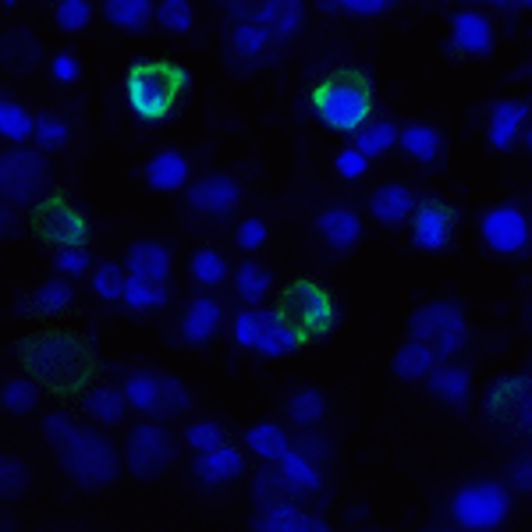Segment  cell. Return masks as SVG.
Wrapping results in <instances>:
<instances>
[{"mask_svg":"<svg viewBox=\"0 0 532 532\" xmlns=\"http://www.w3.org/2000/svg\"><path fill=\"white\" fill-rule=\"evenodd\" d=\"M68 139H71L68 121H61L57 114H40V118H36V142H40V149L54 153V149L68 146Z\"/></svg>","mask_w":532,"mask_h":532,"instance_id":"43","label":"cell"},{"mask_svg":"<svg viewBox=\"0 0 532 532\" xmlns=\"http://www.w3.org/2000/svg\"><path fill=\"white\" fill-rule=\"evenodd\" d=\"M508 511H511V497L501 483H469L454 493V504H451L454 522L472 532L501 529Z\"/></svg>","mask_w":532,"mask_h":532,"instance_id":"6","label":"cell"},{"mask_svg":"<svg viewBox=\"0 0 532 532\" xmlns=\"http://www.w3.org/2000/svg\"><path fill=\"white\" fill-rule=\"evenodd\" d=\"M0 192L11 206H40L54 192L50 164L32 149H11L0 160Z\"/></svg>","mask_w":532,"mask_h":532,"instance_id":"5","label":"cell"},{"mask_svg":"<svg viewBox=\"0 0 532 532\" xmlns=\"http://www.w3.org/2000/svg\"><path fill=\"white\" fill-rule=\"evenodd\" d=\"M192 277H196L199 284H206V288H217V284L227 277L224 256L213 249H199L196 256H192Z\"/></svg>","mask_w":532,"mask_h":532,"instance_id":"42","label":"cell"},{"mask_svg":"<svg viewBox=\"0 0 532 532\" xmlns=\"http://www.w3.org/2000/svg\"><path fill=\"white\" fill-rule=\"evenodd\" d=\"M369 167V160L362 157L359 149H345V153H337V174L341 178H362Z\"/></svg>","mask_w":532,"mask_h":532,"instance_id":"54","label":"cell"},{"mask_svg":"<svg viewBox=\"0 0 532 532\" xmlns=\"http://www.w3.org/2000/svg\"><path fill=\"white\" fill-rule=\"evenodd\" d=\"M103 15L110 18L114 25H121V29H146V22L153 18V4H146V0H107L103 4Z\"/></svg>","mask_w":532,"mask_h":532,"instance_id":"34","label":"cell"},{"mask_svg":"<svg viewBox=\"0 0 532 532\" xmlns=\"http://www.w3.org/2000/svg\"><path fill=\"white\" fill-rule=\"evenodd\" d=\"M181 89H185V71L164 61L135 64L132 75H128V103L146 121L167 118Z\"/></svg>","mask_w":532,"mask_h":532,"instance_id":"4","label":"cell"},{"mask_svg":"<svg viewBox=\"0 0 532 532\" xmlns=\"http://www.w3.org/2000/svg\"><path fill=\"white\" fill-rule=\"evenodd\" d=\"M447 327H465L462 309L454 306V302H433V306L415 309L412 320H408V334H412V341H423V345L426 341H433V337Z\"/></svg>","mask_w":532,"mask_h":532,"instance_id":"16","label":"cell"},{"mask_svg":"<svg viewBox=\"0 0 532 532\" xmlns=\"http://www.w3.org/2000/svg\"><path fill=\"white\" fill-rule=\"evenodd\" d=\"M125 274H121V266L114 263H103L93 277V291L100 298H125Z\"/></svg>","mask_w":532,"mask_h":532,"instance_id":"47","label":"cell"},{"mask_svg":"<svg viewBox=\"0 0 532 532\" xmlns=\"http://www.w3.org/2000/svg\"><path fill=\"white\" fill-rule=\"evenodd\" d=\"M327 412V401H323L320 391H298L295 398L288 401V415L298 426H316Z\"/></svg>","mask_w":532,"mask_h":532,"instance_id":"40","label":"cell"},{"mask_svg":"<svg viewBox=\"0 0 532 532\" xmlns=\"http://www.w3.org/2000/svg\"><path fill=\"white\" fill-rule=\"evenodd\" d=\"M433 355H437V359H451L454 352H458V348L465 345V327H447V330H440L437 337H433Z\"/></svg>","mask_w":532,"mask_h":532,"instance_id":"53","label":"cell"},{"mask_svg":"<svg viewBox=\"0 0 532 532\" xmlns=\"http://www.w3.org/2000/svg\"><path fill=\"white\" fill-rule=\"evenodd\" d=\"M238 295L245 302H259V298L270 291V270L263 263H242L238 266Z\"/></svg>","mask_w":532,"mask_h":532,"instance_id":"41","label":"cell"},{"mask_svg":"<svg viewBox=\"0 0 532 532\" xmlns=\"http://www.w3.org/2000/svg\"><path fill=\"white\" fill-rule=\"evenodd\" d=\"M235 242H238V249H259V245L266 242V224L263 220H245V224H238V231H235Z\"/></svg>","mask_w":532,"mask_h":532,"instance_id":"52","label":"cell"},{"mask_svg":"<svg viewBox=\"0 0 532 532\" xmlns=\"http://www.w3.org/2000/svg\"><path fill=\"white\" fill-rule=\"evenodd\" d=\"M167 302V288L164 284H153V281H142V277H128L125 284V306L135 309V313H146V309H157Z\"/></svg>","mask_w":532,"mask_h":532,"instance_id":"37","label":"cell"},{"mask_svg":"<svg viewBox=\"0 0 532 532\" xmlns=\"http://www.w3.org/2000/svg\"><path fill=\"white\" fill-rule=\"evenodd\" d=\"M40 61V43L32 40L25 29H15L4 36V64L11 71H29L32 64Z\"/></svg>","mask_w":532,"mask_h":532,"instance_id":"35","label":"cell"},{"mask_svg":"<svg viewBox=\"0 0 532 532\" xmlns=\"http://www.w3.org/2000/svg\"><path fill=\"white\" fill-rule=\"evenodd\" d=\"M369 210H373V217L380 220V224L401 227L415 213V199H412V192H408V188L384 185V188H376V192H373V199H369Z\"/></svg>","mask_w":532,"mask_h":532,"instance_id":"20","label":"cell"},{"mask_svg":"<svg viewBox=\"0 0 532 532\" xmlns=\"http://www.w3.org/2000/svg\"><path fill=\"white\" fill-rule=\"evenodd\" d=\"M430 391L454 408L465 405V401H469V373L458 366H440L437 373L430 376Z\"/></svg>","mask_w":532,"mask_h":532,"instance_id":"31","label":"cell"},{"mask_svg":"<svg viewBox=\"0 0 532 532\" xmlns=\"http://www.w3.org/2000/svg\"><path fill=\"white\" fill-rule=\"evenodd\" d=\"M89 18H93V8H89L86 0H64V4H57V25H61L64 32L86 29Z\"/></svg>","mask_w":532,"mask_h":532,"instance_id":"48","label":"cell"},{"mask_svg":"<svg viewBox=\"0 0 532 532\" xmlns=\"http://www.w3.org/2000/svg\"><path fill=\"white\" fill-rule=\"evenodd\" d=\"M185 440L196 447L199 454H206V451H217V447L224 444V430H220L217 423H196V426H188Z\"/></svg>","mask_w":532,"mask_h":532,"instance_id":"50","label":"cell"},{"mask_svg":"<svg viewBox=\"0 0 532 532\" xmlns=\"http://www.w3.org/2000/svg\"><path fill=\"white\" fill-rule=\"evenodd\" d=\"M235 341L245 348H256L259 341V313H242L235 320Z\"/></svg>","mask_w":532,"mask_h":532,"instance_id":"55","label":"cell"},{"mask_svg":"<svg viewBox=\"0 0 532 532\" xmlns=\"http://www.w3.org/2000/svg\"><path fill=\"white\" fill-rule=\"evenodd\" d=\"M277 313L298 330V334H323V330L334 327V306H330V295L323 288H316L313 281H295L281 298V309Z\"/></svg>","mask_w":532,"mask_h":532,"instance_id":"7","label":"cell"},{"mask_svg":"<svg viewBox=\"0 0 532 532\" xmlns=\"http://www.w3.org/2000/svg\"><path fill=\"white\" fill-rule=\"evenodd\" d=\"M281 472L288 476V483L295 486L298 497H309V493L320 490V469H316V462H309L306 454H298V451H288L281 458Z\"/></svg>","mask_w":532,"mask_h":532,"instance_id":"30","label":"cell"},{"mask_svg":"<svg viewBox=\"0 0 532 532\" xmlns=\"http://www.w3.org/2000/svg\"><path fill=\"white\" fill-rule=\"evenodd\" d=\"M79 75H82V68H79V61H75L71 54H57L54 57V79L57 82H64V86H68V82H75Z\"/></svg>","mask_w":532,"mask_h":532,"instance_id":"57","label":"cell"},{"mask_svg":"<svg viewBox=\"0 0 532 532\" xmlns=\"http://www.w3.org/2000/svg\"><path fill=\"white\" fill-rule=\"evenodd\" d=\"M36 398H40V391H36V384H32V380H11V384L4 387V394H0L4 408H8V412H15V415L36 408Z\"/></svg>","mask_w":532,"mask_h":532,"instance_id":"45","label":"cell"},{"mask_svg":"<svg viewBox=\"0 0 532 532\" xmlns=\"http://www.w3.org/2000/svg\"><path fill=\"white\" fill-rule=\"evenodd\" d=\"M71 295H75V291L68 288V281H47L32 291L25 302H18V313L22 316H57L71 306Z\"/></svg>","mask_w":532,"mask_h":532,"instance_id":"25","label":"cell"},{"mask_svg":"<svg viewBox=\"0 0 532 532\" xmlns=\"http://www.w3.org/2000/svg\"><path fill=\"white\" fill-rule=\"evenodd\" d=\"M277 43L281 40L274 36V29H266V25H256V22H238L227 29L224 50L231 64H245L249 68V64H259L263 57L274 54Z\"/></svg>","mask_w":532,"mask_h":532,"instance_id":"12","label":"cell"},{"mask_svg":"<svg viewBox=\"0 0 532 532\" xmlns=\"http://www.w3.org/2000/svg\"><path fill=\"white\" fill-rule=\"evenodd\" d=\"M451 50L469 57H486L493 50V25L490 18L476 15V11H462L451 22Z\"/></svg>","mask_w":532,"mask_h":532,"instance_id":"15","label":"cell"},{"mask_svg":"<svg viewBox=\"0 0 532 532\" xmlns=\"http://www.w3.org/2000/svg\"><path fill=\"white\" fill-rule=\"evenodd\" d=\"M43 433H47L50 447H54L57 458H61L64 472H68L79 486L96 490V486H107L118 479L121 462H118V454H114V447H110L107 437L79 430L64 412L47 415Z\"/></svg>","mask_w":532,"mask_h":532,"instance_id":"2","label":"cell"},{"mask_svg":"<svg viewBox=\"0 0 532 532\" xmlns=\"http://www.w3.org/2000/svg\"><path fill=\"white\" fill-rule=\"evenodd\" d=\"M125 398H128V405H135L139 412H153V415H157V405H160V376L135 373L132 380L125 384Z\"/></svg>","mask_w":532,"mask_h":532,"instance_id":"39","label":"cell"},{"mask_svg":"<svg viewBox=\"0 0 532 532\" xmlns=\"http://www.w3.org/2000/svg\"><path fill=\"white\" fill-rule=\"evenodd\" d=\"M415 224H412V235H415V245L419 249H444L447 242H451V231H454V210L444 203H437V199H426L423 206H415Z\"/></svg>","mask_w":532,"mask_h":532,"instance_id":"13","label":"cell"},{"mask_svg":"<svg viewBox=\"0 0 532 532\" xmlns=\"http://www.w3.org/2000/svg\"><path fill=\"white\" fill-rule=\"evenodd\" d=\"M54 266H57V270H64V274L79 277V274H86L89 256H86V249H82V245H71V249H57Z\"/></svg>","mask_w":532,"mask_h":532,"instance_id":"51","label":"cell"},{"mask_svg":"<svg viewBox=\"0 0 532 532\" xmlns=\"http://www.w3.org/2000/svg\"><path fill=\"white\" fill-rule=\"evenodd\" d=\"M298 345H302V334L281 313H259V341H256L259 355L277 359V355L295 352Z\"/></svg>","mask_w":532,"mask_h":532,"instance_id":"17","label":"cell"},{"mask_svg":"<svg viewBox=\"0 0 532 532\" xmlns=\"http://www.w3.org/2000/svg\"><path fill=\"white\" fill-rule=\"evenodd\" d=\"M128 270L142 281L164 284L167 274H171V252L157 242H135L128 249Z\"/></svg>","mask_w":532,"mask_h":532,"instance_id":"21","label":"cell"},{"mask_svg":"<svg viewBox=\"0 0 532 532\" xmlns=\"http://www.w3.org/2000/svg\"><path fill=\"white\" fill-rule=\"evenodd\" d=\"M32 231L50 245H61V249H71V245H82L89 238V224L79 210H71L64 199H47L32 210Z\"/></svg>","mask_w":532,"mask_h":532,"instance_id":"9","label":"cell"},{"mask_svg":"<svg viewBox=\"0 0 532 532\" xmlns=\"http://www.w3.org/2000/svg\"><path fill=\"white\" fill-rule=\"evenodd\" d=\"M483 238L493 252L515 256V252L529 249V220L515 206H497L483 217Z\"/></svg>","mask_w":532,"mask_h":532,"instance_id":"11","label":"cell"},{"mask_svg":"<svg viewBox=\"0 0 532 532\" xmlns=\"http://www.w3.org/2000/svg\"><path fill=\"white\" fill-rule=\"evenodd\" d=\"M316 227H320V235L327 238L330 249H337V252L352 249V245L362 238L359 217H355L352 210H337V206L327 213H320V217H316Z\"/></svg>","mask_w":532,"mask_h":532,"instance_id":"23","label":"cell"},{"mask_svg":"<svg viewBox=\"0 0 532 532\" xmlns=\"http://www.w3.org/2000/svg\"><path fill=\"white\" fill-rule=\"evenodd\" d=\"M238 199H242V188L227 174H213V178H203L188 188V206L206 213V217H224V213H231V206Z\"/></svg>","mask_w":532,"mask_h":532,"instance_id":"14","label":"cell"},{"mask_svg":"<svg viewBox=\"0 0 532 532\" xmlns=\"http://www.w3.org/2000/svg\"><path fill=\"white\" fill-rule=\"evenodd\" d=\"M252 497H256V504L266 511V508H274V504H281V501H295L298 493L281 469H263L256 476V483H252Z\"/></svg>","mask_w":532,"mask_h":532,"instance_id":"28","label":"cell"},{"mask_svg":"<svg viewBox=\"0 0 532 532\" xmlns=\"http://www.w3.org/2000/svg\"><path fill=\"white\" fill-rule=\"evenodd\" d=\"M295 451H298V454H306L309 462H323V458H327V444H323V440L316 437V433H306V437H302V440L295 444Z\"/></svg>","mask_w":532,"mask_h":532,"instance_id":"58","label":"cell"},{"mask_svg":"<svg viewBox=\"0 0 532 532\" xmlns=\"http://www.w3.org/2000/svg\"><path fill=\"white\" fill-rule=\"evenodd\" d=\"M398 139H401V146H405L408 157L423 160V164L437 160V157H440V146H444L440 132H437V128H430V125H412V128H405V132H401Z\"/></svg>","mask_w":532,"mask_h":532,"instance_id":"32","label":"cell"},{"mask_svg":"<svg viewBox=\"0 0 532 532\" xmlns=\"http://www.w3.org/2000/svg\"><path fill=\"white\" fill-rule=\"evenodd\" d=\"M490 419L504 423L508 430L529 433L532 426V384L529 376H504L501 384L490 387Z\"/></svg>","mask_w":532,"mask_h":532,"instance_id":"10","label":"cell"},{"mask_svg":"<svg viewBox=\"0 0 532 532\" xmlns=\"http://www.w3.org/2000/svg\"><path fill=\"white\" fill-rule=\"evenodd\" d=\"M146 178L160 192H174V188H181L188 181V160L181 153H174V149H164L146 164Z\"/></svg>","mask_w":532,"mask_h":532,"instance_id":"26","label":"cell"},{"mask_svg":"<svg viewBox=\"0 0 532 532\" xmlns=\"http://www.w3.org/2000/svg\"><path fill=\"white\" fill-rule=\"evenodd\" d=\"M252 529H266V532H327V522L320 518H309L306 511H298L295 501H281L274 508H266L263 515L252 522Z\"/></svg>","mask_w":532,"mask_h":532,"instance_id":"18","label":"cell"},{"mask_svg":"<svg viewBox=\"0 0 532 532\" xmlns=\"http://www.w3.org/2000/svg\"><path fill=\"white\" fill-rule=\"evenodd\" d=\"M174 451H178V447H174L171 433H164L160 426H135L132 437H128L125 458H128L132 476L157 479L160 472L174 462Z\"/></svg>","mask_w":532,"mask_h":532,"instance_id":"8","label":"cell"},{"mask_svg":"<svg viewBox=\"0 0 532 532\" xmlns=\"http://www.w3.org/2000/svg\"><path fill=\"white\" fill-rule=\"evenodd\" d=\"M196 476L203 479V483L210 486H220V483H231V479H238L245 472V462H242V454L235 451V447H224L220 444L217 451H206L203 458H199L196 465Z\"/></svg>","mask_w":532,"mask_h":532,"instance_id":"22","label":"cell"},{"mask_svg":"<svg viewBox=\"0 0 532 532\" xmlns=\"http://www.w3.org/2000/svg\"><path fill=\"white\" fill-rule=\"evenodd\" d=\"M525 118H529V103H515V100L497 103V107L490 110V132H486L490 146H497V149L515 146V139H518V132H522Z\"/></svg>","mask_w":532,"mask_h":532,"instance_id":"19","label":"cell"},{"mask_svg":"<svg viewBox=\"0 0 532 532\" xmlns=\"http://www.w3.org/2000/svg\"><path fill=\"white\" fill-rule=\"evenodd\" d=\"M334 8L348 11V15L369 18V15H384V11H391V4H387V0H345V4H334Z\"/></svg>","mask_w":532,"mask_h":532,"instance_id":"56","label":"cell"},{"mask_svg":"<svg viewBox=\"0 0 532 532\" xmlns=\"http://www.w3.org/2000/svg\"><path fill=\"white\" fill-rule=\"evenodd\" d=\"M433 362H437L433 348H426L423 341H408V345L394 355V373H398L401 380H419V376L430 373Z\"/></svg>","mask_w":532,"mask_h":532,"instance_id":"33","label":"cell"},{"mask_svg":"<svg viewBox=\"0 0 532 532\" xmlns=\"http://www.w3.org/2000/svg\"><path fill=\"white\" fill-rule=\"evenodd\" d=\"M25 486H29V469H25L18 458L4 454V458H0V493H4L8 501H15V497L25 493Z\"/></svg>","mask_w":532,"mask_h":532,"instance_id":"44","label":"cell"},{"mask_svg":"<svg viewBox=\"0 0 532 532\" xmlns=\"http://www.w3.org/2000/svg\"><path fill=\"white\" fill-rule=\"evenodd\" d=\"M125 401V394L114 391V387H96V391L82 394V412L103 426H118L125 419Z\"/></svg>","mask_w":532,"mask_h":532,"instance_id":"27","label":"cell"},{"mask_svg":"<svg viewBox=\"0 0 532 532\" xmlns=\"http://www.w3.org/2000/svg\"><path fill=\"white\" fill-rule=\"evenodd\" d=\"M157 18H160V25L171 32L192 29V8H188L185 0H164V4L157 8Z\"/></svg>","mask_w":532,"mask_h":532,"instance_id":"49","label":"cell"},{"mask_svg":"<svg viewBox=\"0 0 532 532\" xmlns=\"http://www.w3.org/2000/svg\"><path fill=\"white\" fill-rule=\"evenodd\" d=\"M394 142H398V128H394L391 121H376V125L359 128V135H355V149H359L366 160L384 157Z\"/></svg>","mask_w":532,"mask_h":532,"instance_id":"36","label":"cell"},{"mask_svg":"<svg viewBox=\"0 0 532 532\" xmlns=\"http://www.w3.org/2000/svg\"><path fill=\"white\" fill-rule=\"evenodd\" d=\"M178 412H188V391L181 387V380H174V376H160L157 415H178Z\"/></svg>","mask_w":532,"mask_h":532,"instance_id":"46","label":"cell"},{"mask_svg":"<svg viewBox=\"0 0 532 532\" xmlns=\"http://www.w3.org/2000/svg\"><path fill=\"white\" fill-rule=\"evenodd\" d=\"M515 483H522V490H529V462H518V469H515Z\"/></svg>","mask_w":532,"mask_h":532,"instance_id":"59","label":"cell"},{"mask_svg":"<svg viewBox=\"0 0 532 532\" xmlns=\"http://www.w3.org/2000/svg\"><path fill=\"white\" fill-rule=\"evenodd\" d=\"M313 107L323 125L337 128V132H359L373 110V93L359 71H337L323 86H316Z\"/></svg>","mask_w":532,"mask_h":532,"instance_id":"3","label":"cell"},{"mask_svg":"<svg viewBox=\"0 0 532 532\" xmlns=\"http://www.w3.org/2000/svg\"><path fill=\"white\" fill-rule=\"evenodd\" d=\"M217 330H220V306L213 298H196L188 306L185 320H181V337H185L188 345H203Z\"/></svg>","mask_w":532,"mask_h":532,"instance_id":"24","label":"cell"},{"mask_svg":"<svg viewBox=\"0 0 532 532\" xmlns=\"http://www.w3.org/2000/svg\"><path fill=\"white\" fill-rule=\"evenodd\" d=\"M18 359L32 380L57 394H75L86 387V380L96 373V359L75 334L64 330H40V334L18 341Z\"/></svg>","mask_w":532,"mask_h":532,"instance_id":"1","label":"cell"},{"mask_svg":"<svg viewBox=\"0 0 532 532\" xmlns=\"http://www.w3.org/2000/svg\"><path fill=\"white\" fill-rule=\"evenodd\" d=\"M0 135L11 142H25L29 135H36V118L18 103L4 100L0 103Z\"/></svg>","mask_w":532,"mask_h":532,"instance_id":"38","label":"cell"},{"mask_svg":"<svg viewBox=\"0 0 532 532\" xmlns=\"http://www.w3.org/2000/svg\"><path fill=\"white\" fill-rule=\"evenodd\" d=\"M245 444H249L263 462H281L284 454H288V433L274 423H259L245 433Z\"/></svg>","mask_w":532,"mask_h":532,"instance_id":"29","label":"cell"}]
</instances>
